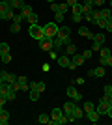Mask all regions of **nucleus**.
I'll use <instances>...</instances> for the list:
<instances>
[{"mask_svg": "<svg viewBox=\"0 0 112 125\" xmlns=\"http://www.w3.org/2000/svg\"><path fill=\"white\" fill-rule=\"evenodd\" d=\"M17 82H19L21 90H24V92H30V88H28V80H26V77H17Z\"/></svg>", "mask_w": 112, "mask_h": 125, "instance_id": "18", "label": "nucleus"}, {"mask_svg": "<svg viewBox=\"0 0 112 125\" xmlns=\"http://www.w3.org/2000/svg\"><path fill=\"white\" fill-rule=\"evenodd\" d=\"M108 4H110V10H112V0H108Z\"/></svg>", "mask_w": 112, "mask_h": 125, "instance_id": "47", "label": "nucleus"}, {"mask_svg": "<svg viewBox=\"0 0 112 125\" xmlns=\"http://www.w3.org/2000/svg\"><path fill=\"white\" fill-rule=\"evenodd\" d=\"M112 94V84H107V86H103V95H108Z\"/></svg>", "mask_w": 112, "mask_h": 125, "instance_id": "35", "label": "nucleus"}, {"mask_svg": "<svg viewBox=\"0 0 112 125\" xmlns=\"http://www.w3.org/2000/svg\"><path fill=\"white\" fill-rule=\"evenodd\" d=\"M93 41L103 45V43H105V34H93Z\"/></svg>", "mask_w": 112, "mask_h": 125, "instance_id": "25", "label": "nucleus"}, {"mask_svg": "<svg viewBox=\"0 0 112 125\" xmlns=\"http://www.w3.org/2000/svg\"><path fill=\"white\" fill-rule=\"evenodd\" d=\"M51 10H52L54 13H58V4H56V2H52V4H51Z\"/></svg>", "mask_w": 112, "mask_h": 125, "instance_id": "42", "label": "nucleus"}, {"mask_svg": "<svg viewBox=\"0 0 112 125\" xmlns=\"http://www.w3.org/2000/svg\"><path fill=\"white\" fill-rule=\"evenodd\" d=\"M58 28H60L58 22H56V21H51V22H47V24L43 26V32H45V36H47V37H56Z\"/></svg>", "mask_w": 112, "mask_h": 125, "instance_id": "3", "label": "nucleus"}, {"mask_svg": "<svg viewBox=\"0 0 112 125\" xmlns=\"http://www.w3.org/2000/svg\"><path fill=\"white\" fill-rule=\"evenodd\" d=\"M0 77H2L4 84H11V82L17 80V75H11V73H8V71H0Z\"/></svg>", "mask_w": 112, "mask_h": 125, "instance_id": "8", "label": "nucleus"}, {"mask_svg": "<svg viewBox=\"0 0 112 125\" xmlns=\"http://www.w3.org/2000/svg\"><path fill=\"white\" fill-rule=\"evenodd\" d=\"M79 36L88 37V39H92V41H93V32H92V30H88L86 26H80V28H79Z\"/></svg>", "mask_w": 112, "mask_h": 125, "instance_id": "14", "label": "nucleus"}, {"mask_svg": "<svg viewBox=\"0 0 112 125\" xmlns=\"http://www.w3.org/2000/svg\"><path fill=\"white\" fill-rule=\"evenodd\" d=\"M56 37H60V39L64 41V45H69V43H71L69 26H60V28H58V34H56Z\"/></svg>", "mask_w": 112, "mask_h": 125, "instance_id": "5", "label": "nucleus"}, {"mask_svg": "<svg viewBox=\"0 0 112 125\" xmlns=\"http://www.w3.org/2000/svg\"><path fill=\"white\" fill-rule=\"evenodd\" d=\"M39 95H41V92H39V90H30L28 97H30V101H37V99H39Z\"/></svg>", "mask_w": 112, "mask_h": 125, "instance_id": "21", "label": "nucleus"}, {"mask_svg": "<svg viewBox=\"0 0 112 125\" xmlns=\"http://www.w3.org/2000/svg\"><path fill=\"white\" fill-rule=\"evenodd\" d=\"M32 6H30V4H24V6H22V8H21V13H22V15H24V17H28V15H30V13H32Z\"/></svg>", "mask_w": 112, "mask_h": 125, "instance_id": "20", "label": "nucleus"}, {"mask_svg": "<svg viewBox=\"0 0 112 125\" xmlns=\"http://www.w3.org/2000/svg\"><path fill=\"white\" fill-rule=\"evenodd\" d=\"M71 62L79 67V65H82V63H84V56H82V54H79V52H75L73 56H71Z\"/></svg>", "mask_w": 112, "mask_h": 125, "instance_id": "16", "label": "nucleus"}, {"mask_svg": "<svg viewBox=\"0 0 112 125\" xmlns=\"http://www.w3.org/2000/svg\"><path fill=\"white\" fill-rule=\"evenodd\" d=\"M86 75H88V77H105V69H103V65H99V67H95V69H90Z\"/></svg>", "mask_w": 112, "mask_h": 125, "instance_id": "11", "label": "nucleus"}, {"mask_svg": "<svg viewBox=\"0 0 112 125\" xmlns=\"http://www.w3.org/2000/svg\"><path fill=\"white\" fill-rule=\"evenodd\" d=\"M95 110H97V112H99V114H107V110H108V103H107V101H105V99H103V97H101V101H99V103H97L95 104Z\"/></svg>", "mask_w": 112, "mask_h": 125, "instance_id": "9", "label": "nucleus"}, {"mask_svg": "<svg viewBox=\"0 0 112 125\" xmlns=\"http://www.w3.org/2000/svg\"><path fill=\"white\" fill-rule=\"evenodd\" d=\"M56 22H58V24L64 22V13H56Z\"/></svg>", "mask_w": 112, "mask_h": 125, "instance_id": "39", "label": "nucleus"}, {"mask_svg": "<svg viewBox=\"0 0 112 125\" xmlns=\"http://www.w3.org/2000/svg\"><path fill=\"white\" fill-rule=\"evenodd\" d=\"M101 58H108V56H112V52H110V49L108 47H101Z\"/></svg>", "mask_w": 112, "mask_h": 125, "instance_id": "26", "label": "nucleus"}, {"mask_svg": "<svg viewBox=\"0 0 112 125\" xmlns=\"http://www.w3.org/2000/svg\"><path fill=\"white\" fill-rule=\"evenodd\" d=\"M51 121V116L47 114H39V123H49Z\"/></svg>", "mask_w": 112, "mask_h": 125, "instance_id": "34", "label": "nucleus"}, {"mask_svg": "<svg viewBox=\"0 0 112 125\" xmlns=\"http://www.w3.org/2000/svg\"><path fill=\"white\" fill-rule=\"evenodd\" d=\"M6 52H10V45L8 43H0V54H6Z\"/></svg>", "mask_w": 112, "mask_h": 125, "instance_id": "32", "label": "nucleus"}, {"mask_svg": "<svg viewBox=\"0 0 112 125\" xmlns=\"http://www.w3.org/2000/svg\"><path fill=\"white\" fill-rule=\"evenodd\" d=\"M93 24L99 26L101 30H105V26H107V21H105V19H95V21H93Z\"/></svg>", "mask_w": 112, "mask_h": 125, "instance_id": "27", "label": "nucleus"}, {"mask_svg": "<svg viewBox=\"0 0 112 125\" xmlns=\"http://www.w3.org/2000/svg\"><path fill=\"white\" fill-rule=\"evenodd\" d=\"M26 19H28V22H30V24H37V15L34 13V11H32V13H30V15L26 17Z\"/></svg>", "mask_w": 112, "mask_h": 125, "instance_id": "31", "label": "nucleus"}, {"mask_svg": "<svg viewBox=\"0 0 112 125\" xmlns=\"http://www.w3.org/2000/svg\"><path fill=\"white\" fill-rule=\"evenodd\" d=\"M22 19H26V17L22 15L21 11H15V13H13V17H11V22H21Z\"/></svg>", "mask_w": 112, "mask_h": 125, "instance_id": "19", "label": "nucleus"}, {"mask_svg": "<svg viewBox=\"0 0 112 125\" xmlns=\"http://www.w3.org/2000/svg\"><path fill=\"white\" fill-rule=\"evenodd\" d=\"M105 2H107V0H93V6H97V8H103V6H105Z\"/></svg>", "mask_w": 112, "mask_h": 125, "instance_id": "37", "label": "nucleus"}, {"mask_svg": "<svg viewBox=\"0 0 112 125\" xmlns=\"http://www.w3.org/2000/svg\"><path fill=\"white\" fill-rule=\"evenodd\" d=\"M105 30L112 32V17H110V19H107V26H105Z\"/></svg>", "mask_w": 112, "mask_h": 125, "instance_id": "38", "label": "nucleus"}, {"mask_svg": "<svg viewBox=\"0 0 112 125\" xmlns=\"http://www.w3.org/2000/svg\"><path fill=\"white\" fill-rule=\"evenodd\" d=\"M58 65L60 67H69V63H71V60H69V56L67 54H62V56H58Z\"/></svg>", "mask_w": 112, "mask_h": 125, "instance_id": "13", "label": "nucleus"}, {"mask_svg": "<svg viewBox=\"0 0 112 125\" xmlns=\"http://www.w3.org/2000/svg\"><path fill=\"white\" fill-rule=\"evenodd\" d=\"M0 63H2V62H0Z\"/></svg>", "mask_w": 112, "mask_h": 125, "instance_id": "49", "label": "nucleus"}, {"mask_svg": "<svg viewBox=\"0 0 112 125\" xmlns=\"http://www.w3.org/2000/svg\"><path fill=\"white\" fill-rule=\"evenodd\" d=\"M82 56H84V60H90V58L93 56V51H92V49H86V51L82 52Z\"/></svg>", "mask_w": 112, "mask_h": 125, "instance_id": "33", "label": "nucleus"}, {"mask_svg": "<svg viewBox=\"0 0 112 125\" xmlns=\"http://www.w3.org/2000/svg\"><path fill=\"white\" fill-rule=\"evenodd\" d=\"M75 82L79 84V86H82V84H84V78H82V77H79V78H77V80H75Z\"/></svg>", "mask_w": 112, "mask_h": 125, "instance_id": "45", "label": "nucleus"}, {"mask_svg": "<svg viewBox=\"0 0 112 125\" xmlns=\"http://www.w3.org/2000/svg\"><path fill=\"white\" fill-rule=\"evenodd\" d=\"M71 10H73V13H79V15H82V4H80V2L73 4V6H71Z\"/></svg>", "mask_w": 112, "mask_h": 125, "instance_id": "24", "label": "nucleus"}, {"mask_svg": "<svg viewBox=\"0 0 112 125\" xmlns=\"http://www.w3.org/2000/svg\"><path fill=\"white\" fill-rule=\"evenodd\" d=\"M0 62L10 63V62H11V54H10V52H6V54H0Z\"/></svg>", "mask_w": 112, "mask_h": 125, "instance_id": "30", "label": "nucleus"}, {"mask_svg": "<svg viewBox=\"0 0 112 125\" xmlns=\"http://www.w3.org/2000/svg\"><path fill=\"white\" fill-rule=\"evenodd\" d=\"M82 17H86V21L88 22H93L95 19H93V13H90V15H82Z\"/></svg>", "mask_w": 112, "mask_h": 125, "instance_id": "41", "label": "nucleus"}, {"mask_svg": "<svg viewBox=\"0 0 112 125\" xmlns=\"http://www.w3.org/2000/svg\"><path fill=\"white\" fill-rule=\"evenodd\" d=\"M99 118H101V114H99L97 110H92V112H86V120H90L92 123H97V121H99Z\"/></svg>", "mask_w": 112, "mask_h": 125, "instance_id": "12", "label": "nucleus"}, {"mask_svg": "<svg viewBox=\"0 0 112 125\" xmlns=\"http://www.w3.org/2000/svg\"><path fill=\"white\" fill-rule=\"evenodd\" d=\"M80 4H84V6H93V0H82Z\"/></svg>", "mask_w": 112, "mask_h": 125, "instance_id": "44", "label": "nucleus"}, {"mask_svg": "<svg viewBox=\"0 0 112 125\" xmlns=\"http://www.w3.org/2000/svg\"><path fill=\"white\" fill-rule=\"evenodd\" d=\"M65 52H67V56H73L75 52H77V47H75L73 43H69V45H67V49H65Z\"/></svg>", "mask_w": 112, "mask_h": 125, "instance_id": "28", "label": "nucleus"}, {"mask_svg": "<svg viewBox=\"0 0 112 125\" xmlns=\"http://www.w3.org/2000/svg\"><path fill=\"white\" fill-rule=\"evenodd\" d=\"M67 11H69V4H67V2H64V4H58V13H67Z\"/></svg>", "mask_w": 112, "mask_h": 125, "instance_id": "23", "label": "nucleus"}, {"mask_svg": "<svg viewBox=\"0 0 112 125\" xmlns=\"http://www.w3.org/2000/svg\"><path fill=\"white\" fill-rule=\"evenodd\" d=\"M49 2H51V4H52V2H54V0H49Z\"/></svg>", "mask_w": 112, "mask_h": 125, "instance_id": "48", "label": "nucleus"}, {"mask_svg": "<svg viewBox=\"0 0 112 125\" xmlns=\"http://www.w3.org/2000/svg\"><path fill=\"white\" fill-rule=\"evenodd\" d=\"M65 94H67V97H69L71 101H75V103H80V101H82V94H80L79 90H75L73 86H69V88L65 90Z\"/></svg>", "mask_w": 112, "mask_h": 125, "instance_id": "6", "label": "nucleus"}, {"mask_svg": "<svg viewBox=\"0 0 112 125\" xmlns=\"http://www.w3.org/2000/svg\"><path fill=\"white\" fill-rule=\"evenodd\" d=\"M52 39L54 37H41L39 39V47H41V51H45V52H49V51H52Z\"/></svg>", "mask_w": 112, "mask_h": 125, "instance_id": "7", "label": "nucleus"}, {"mask_svg": "<svg viewBox=\"0 0 112 125\" xmlns=\"http://www.w3.org/2000/svg\"><path fill=\"white\" fill-rule=\"evenodd\" d=\"M71 19H73V22H80V21H82V15H79V13H73V17H71Z\"/></svg>", "mask_w": 112, "mask_h": 125, "instance_id": "36", "label": "nucleus"}, {"mask_svg": "<svg viewBox=\"0 0 112 125\" xmlns=\"http://www.w3.org/2000/svg\"><path fill=\"white\" fill-rule=\"evenodd\" d=\"M82 108H84V112H92V110H95V104L92 101H86V103H82Z\"/></svg>", "mask_w": 112, "mask_h": 125, "instance_id": "22", "label": "nucleus"}, {"mask_svg": "<svg viewBox=\"0 0 112 125\" xmlns=\"http://www.w3.org/2000/svg\"><path fill=\"white\" fill-rule=\"evenodd\" d=\"M62 110H64V114L65 118H67V121H77L75 120V101H67V103L62 106Z\"/></svg>", "mask_w": 112, "mask_h": 125, "instance_id": "2", "label": "nucleus"}, {"mask_svg": "<svg viewBox=\"0 0 112 125\" xmlns=\"http://www.w3.org/2000/svg\"><path fill=\"white\" fill-rule=\"evenodd\" d=\"M84 118H86V112L82 108V104L75 103V120H84Z\"/></svg>", "mask_w": 112, "mask_h": 125, "instance_id": "10", "label": "nucleus"}, {"mask_svg": "<svg viewBox=\"0 0 112 125\" xmlns=\"http://www.w3.org/2000/svg\"><path fill=\"white\" fill-rule=\"evenodd\" d=\"M8 123H10V112L0 108V125H8Z\"/></svg>", "mask_w": 112, "mask_h": 125, "instance_id": "15", "label": "nucleus"}, {"mask_svg": "<svg viewBox=\"0 0 112 125\" xmlns=\"http://www.w3.org/2000/svg\"><path fill=\"white\" fill-rule=\"evenodd\" d=\"M19 30H21V22H11V28H10L11 34H17Z\"/></svg>", "mask_w": 112, "mask_h": 125, "instance_id": "29", "label": "nucleus"}, {"mask_svg": "<svg viewBox=\"0 0 112 125\" xmlns=\"http://www.w3.org/2000/svg\"><path fill=\"white\" fill-rule=\"evenodd\" d=\"M26 4L24 0H11L10 2V6H11V10H15V11H21V8Z\"/></svg>", "mask_w": 112, "mask_h": 125, "instance_id": "17", "label": "nucleus"}, {"mask_svg": "<svg viewBox=\"0 0 112 125\" xmlns=\"http://www.w3.org/2000/svg\"><path fill=\"white\" fill-rule=\"evenodd\" d=\"M92 51H93V52H99V51H101V45L93 41V45H92Z\"/></svg>", "mask_w": 112, "mask_h": 125, "instance_id": "40", "label": "nucleus"}, {"mask_svg": "<svg viewBox=\"0 0 112 125\" xmlns=\"http://www.w3.org/2000/svg\"><path fill=\"white\" fill-rule=\"evenodd\" d=\"M28 34H30V37L32 39H41V37H45V32H43V26L39 24H30V28H28Z\"/></svg>", "mask_w": 112, "mask_h": 125, "instance_id": "4", "label": "nucleus"}, {"mask_svg": "<svg viewBox=\"0 0 112 125\" xmlns=\"http://www.w3.org/2000/svg\"><path fill=\"white\" fill-rule=\"evenodd\" d=\"M107 65H108V67H112V56L107 58Z\"/></svg>", "mask_w": 112, "mask_h": 125, "instance_id": "46", "label": "nucleus"}, {"mask_svg": "<svg viewBox=\"0 0 112 125\" xmlns=\"http://www.w3.org/2000/svg\"><path fill=\"white\" fill-rule=\"evenodd\" d=\"M49 56L52 58V60H58V56H56V51H49Z\"/></svg>", "mask_w": 112, "mask_h": 125, "instance_id": "43", "label": "nucleus"}, {"mask_svg": "<svg viewBox=\"0 0 112 125\" xmlns=\"http://www.w3.org/2000/svg\"><path fill=\"white\" fill-rule=\"evenodd\" d=\"M51 125H64L67 123V118H65L64 110L62 108H52V112H51V121H49Z\"/></svg>", "mask_w": 112, "mask_h": 125, "instance_id": "1", "label": "nucleus"}]
</instances>
